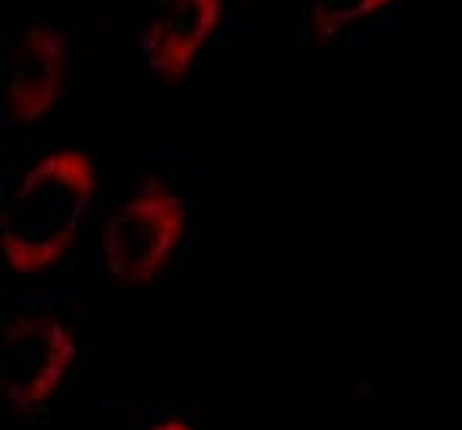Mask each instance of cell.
<instances>
[{
	"mask_svg": "<svg viewBox=\"0 0 462 430\" xmlns=\"http://www.w3.org/2000/svg\"><path fill=\"white\" fill-rule=\"evenodd\" d=\"M393 0H311V13L324 35L356 29L359 23H368L377 13H383Z\"/></svg>",
	"mask_w": 462,
	"mask_h": 430,
	"instance_id": "obj_6",
	"label": "cell"
},
{
	"mask_svg": "<svg viewBox=\"0 0 462 430\" xmlns=\"http://www.w3.org/2000/svg\"><path fill=\"white\" fill-rule=\"evenodd\" d=\"M76 361V334L57 315L4 317V352H0V387L23 412L48 406L63 387Z\"/></svg>",
	"mask_w": 462,
	"mask_h": 430,
	"instance_id": "obj_3",
	"label": "cell"
},
{
	"mask_svg": "<svg viewBox=\"0 0 462 430\" xmlns=\"http://www.w3.org/2000/svg\"><path fill=\"white\" fill-rule=\"evenodd\" d=\"M186 201L171 182H145L107 214L101 226V270L116 289H135L158 277L183 245Z\"/></svg>",
	"mask_w": 462,
	"mask_h": 430,
	"instance_id": "obj_2",
	"label": "cell"
},
{
	"mask_svg": "<svg viewBox=\"0 0 462 430\" xmlns=\"http://www.w3.org/2000/svg\"><path fill=\"white\" fill-rule=\"evenodd\" d=\"M148 430H199V427L189 425L186 418H161V421H154Z\"/></svg>",
	"mask_w": 462,
	"mask_h": 430,
	"instance_id": "obj_7",
	"label": "cell"
},
{
	"mask_svg": "<svg viewBox=\"0 0 462 430\" xmlns=\"http://www.w3.org/2000/svg\"><path fill=\"white\" fill-rule=\"evenodd\" d=\"M95 186V164L79 148L38 154L4 195L0 233L6 267L19 277L54 270L76 249Z\"/></svg>",
	"mask_w": 462,
	"mask_h": 430,
	"instance_id": "obj_1",
	"label": "cell"
},
{
	"mask_svg": "<svg viewBox=\"0 0 462 430\" xmlns=\"http://www.w3.org/2000/svg\"><path fill=\"white\" fill-rule=\"evenodd\" d=\"M69 73L67 38L51 23H25L4 50V114L32 126L60 104Z\"/></svg>",
	"mask_w": 462,
	"mask_h": 430,
	"instance_id": "obj_4",
	"label": "cell"
},
{
	"mask_svg": "<svg viewBox=\"0 0 462 430\" xmlns=\"http://www.w3.org/2000/svg\"><path fill=\"white\" fill-rule=\"evenodd\" d=\"M224 0H152L142 50L161 79L177 82L220 29Z\"/></svg>",
	"mask_w": 462,
	"mask_h": 430,
	"instance_id": "obj_5",
	"label": "cell"
}]
</instances>
